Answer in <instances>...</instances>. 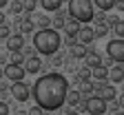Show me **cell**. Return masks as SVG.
<instances>
[{
  "label": "cell",
  "mask_w": 124,
  "mask_h": 115,
  "mask_svg": "<svg viewBox=\"0 0 124 115\" xmlns=\"http://www.w3.org/2000/svg\"><path fill=\"white\" fill-rule=\"evenodd\" d=\"M67 91L69 80L62 73H44L40 80H36L31 95L36 100V106H40L42 111H58L64 104Z\"/></svg>",
  "instance_id": "6da1fadb"
},
{
  "label": "cell",
  "mask_w": 124,
  "mask_h": 115,
  "mask_svg": "<svg viewBox=\"0 0 124 115\" xmlns=\"http://www.w3.org/2000/svg\"><path fill=\"white\" fill-rule=\"evenodd\" d=\"M60 44H62V38L55 29H40L33 36V46L42 55H55Z\"/></svg>",
  "instance_id": "7a4b0ae2"
},
{
  "label": "cell",
  "mask_w": 124,
  "mask_h": 115,
  "mask_svg": "<svg viewBox=\"0 0 124 115\" xmlns=\"http://www.w3.org/2000/svg\"><path fill=\"white\" fill-rule=\"evenodd\" d=\"M69 15L78 22H91L95 18L91 0H69Z\"/></svg>",
  "instance_id": "3957f363"
},
{
  "label": "cell",
  "mask_w": 124,
  "mask_h": 115,
  "mask_svg": "<svg viewBox=\"0 0 124 115\" xmlns=\"http://www.w3.org/2000/svg\"><path fill=\"white\" fill-rule=\"evenodd\" d=\"M106 55L111 58V62H122L124 64V38L108 42L106 44Z\"/></svg>",
  "instance_id": "277c9868"
},
{
  "label": "cell",
  "mask_w": 124,
  "mask_h": 115,
  "mask_svg": "<svg viewBox=\"0 0 124 115\" xmlns=\"http://www.w3.org/2000/svg\"><path fill=\"white\" fill-rule=\"evenodd\" d=\"M84 111H86L89 115H104V113H106V102L102 100L100 95L86 97V100H84Z\"/></svg>",
  "instance_id": "5b68a950"
},
{
  "label": "cell",
  "mask_w": 124,
  "mask_h": 115,
  "mask_svg": "<svg viewBox=\"0 0 124 115\" xmlns=\"http://www.w3.org/2000/svg\"><path fill=\"white\" fill-rule=\"evenodd\" d=\"M2 73H5V77L7 80H11V82H22L24 80V69H22V64H7V67L2 69Z\"/></svg>",
  "instance_id": "8992f818"
},
{
  "label": "cell",
  "mask_w": 124,
  "mask_h": 115,
  "mask_svg": "<svg viewBox=\"0 0 124 115\" xmlns=\"http://www.w3.org/2000/svg\"><path fill=\"white\" fill-rule=\"evenodd\" d=\"M11 95L18 102H27L31 97V91H29V86L24 84V82H13V84H11Z\"/></svg>",
  "instance_id": "52a82bcc"
},
{
  "label": "cell",
  "mask_w": 124,
  "mask_h": 115,
  "mask_svg": "<svg viewBox=\"0 0 124 115\" xmlns=\"http://www.w3.org/2000/svg\"><path fill=\"white\" fill-rule=\"evenodd\" d=\"M95 91H98V95L102 97L104 102H111V100H115V97H117V91H115V86H113V84H102V86H95Z\"/></svg>",
  "instance_id": "ba28073f"
},
{
  "label": "cell",
  "mask_w": 124,
  "mask_h": 115,
  "mask_svg": "<svg viewBox=\"0 0 124 115\" xmlns=\"http://www.w3.org/2000/svg\"><path fill=\"white\" fill-rule=\"evenodd\" d=\"M40 67H42V62H40V58H38V55H29V58H24V62H22L24 73H38V71H40Z\"/></svg>",
  "instance_id": "9c48e42d"
},
{
  "label": "cell",
  "mask_w": 124,
  "mask_h": 115,
  "mask_svg": "<svg viewBox=\"0 0 124 115\" xmlns=\"http://www.w3.org/2000/svg\"><path fill=\"white\" fill-rule=\"evenodd\" d=\"M22 46H24V36L22 33H16V36H9L7 38V49H9L11 53L22 51Z\"/></svg>",
  "instance_id": "30bf717a"
},
{
  "label": "cell",
  "mask_w": 124,
  "mask_h": 115,
  "mask_svg": "<svg viewBox=\"0 0 124 115\" xmlns=\"http://www.w3.org/2000/svg\"><path fill=\"white\" fill-rule=\"evenodd\" d=\"M75 38H78V42L84 44V46L91 44L93 40H95V36H93V29H91V27H80V31H78V36H75Z\"/></svg>",
  "instance_id": "8fae6325"
},
{
  "label": "cell",
  "mask_w": 124,
  "mask_h": 115,
  "mask_svg": "<svg viewBox=\"0 0 124 115\" xmlns=\"http://www.w3.org/2000/svg\"><path fill=\"white\" fill-rule=\"evenodd\" d=\"M62 29H64V33H67L69 38H75V36H78V31H80V22L73 20V18H69V20H64Z\"/></svg>",
  "instance_id": "7c38bea8"
},
{
  "label": "cell",
  "mask_w": 124,
  "mask_h": 115,
  "mask_svg": "<svg viewBox=\"0 0 124 115\" xmlns=\"http://www.w3.org/2000/svg\"><path fill=\"white\" fill-rule=\"evenodd\" d=\"M106 80L115 82V84L124 82V69H122V67H113V69H108V77H106Z\"/></svg>",
  "instance_id": "4fadbf2b"
},
{
  "label": "cell",
  "mask_w": 124,
  "mask_h": 115,
  "mask_svg": "<svg viewBox=\"0 0 124 115\" xmlns=\"http://www.w3.org/2000/svg\"><path fill=\"white\" fill-rule=\"evenodd\" d=\"M91 77H93V80H100V82H104V80L108 77V69L104 67V64H102V67L91 69Z\"/></svg>",
  "instance_id": "5bb4252c"
},
{
  "label": "cell",
  "mask_w": 124,
  "mask_h": 115,
  "mask_svg": "<svg viewBox=\"0 0 124 115\" xmlns=\"http://www.w3.org/2000/svg\"><path fill=\"white\" fill-rule=\"evenodd\" d=\"M91 29H93V36H95V38H104L108 31H111L104 20H102V22H95V27H91Z\"/></svg>",
  "instance_id": "9a60e30c"
},
{
  "label": "cell",
  "mask_w": 124,
  "mask_h": 115,
  "mask_svg": "<svg viewBox=\"0 0 124 115\" xmlns=\"http://www.w3.org/2000/svg\"><path fill=\"white\" fill-rule=\"evenodd\" d=\"M40 7L44 11H58L62 7V0H40Z\"/></svg>",
  "instance_id": "2e32d148"
},
{
  "label": "cell",
  "mask_w": 124,
  "mask_h": 115,
  "mask_svg": "<svg viewBox=\"0 0 124 115\" xmlns=\"http://www.w3.org/2000/svg\"><path fill=\"white\" fill-rule=\"evenodd\" d=\"M93 7H98L100 11H111L113 5H115V0H91Z\"/></svg>",
  "instance_id": "e0dca14e"
},
{
  "label": "cell",
  "mask_w": 124,
  "mask_h": 115,
  "mask_svg": "<svg viewBox=\"0 0 124 115\" xmlns=\"http://www.w3.org/2000/svg\"><path fill=\"white\" fill-rule=\"evenodd\" d=\"M80 95H89V93H93L95 91V84H93L91 80H80Z\"/></svg>",
  "instance_id": "ac0fdd59"
},
{
  "label": "cell",
  "mask_w": 124,
  "mask_h": 115,
  "mask_svg": "<svg viewBox=\"0 0 124 115\" xmlns=\"http://www.w3.org/2000/svg\"><path fill=\"white\" fill-rule=\"evenodd\" d=\"M80 91H67V97H64V104H71V106H75L78 102H80Z\"/></svg>",
  "instance_id": "d6986e66"
},
{
  "label": "cell",
  "mask_w": 124,
  "mask_h": 115,
  "mask_svg": "<svg viewBox=\"0 0 124 115\" xmlns=\"http://www.w3.org/2000/svg\"><path fill=\"white\" fill-rule=\"evenodd\" d=\"M71 51H73L75 58H86V46H84V44H75V46H71Z\"/></svg>",
  "instance_id": "ffe728a7"
},
{
  "label": "cell",
  "mask_w": 124,
  "mask_h": 115,
  "mask_svg": "<svg viewBox=\"0 0 124 115\" xmlns=\"http://www.w3.org/2000/svg\"><path fill=\"white\" fill-rule=\"evenodd\" d=\"M36 7H38V0H22V9H24L27 13L36 11Z\"/></svg>",
  "instance_id": "44dd1931"
},
{
  "label": "cell",
  "mask_w": 124,
  "mask_h": 115,
  "mask_svg": "<svg viewBox=\"0 0 124 115\" xmlns=\"http://www.w3.org/2000/svg\"><path fill=\"white\" fill-rule=\"evenodd\" d=\"M13 15H18V13H22L24 9H22V0H13V2H11V9H9Z\"/></svg>",
  "instance_id": "7402d4cb"
},
{
  "label": "cell",
  "mask_w": 124,
  "mask_h": 115,
  "mask_svg": "<svg viewBox=\"0 0 124 115\" xmlns=\"http://www.w3.org/2000/svg\"><path fill=\"white\" fill-rule=\"evenodd\" d=\"M22 62H24V55H22L20 51L11 53V60H9V64H22Z\"/></svg>",
  "instance_id": "603a6c76"
},
{
  "label": "cell",
  "mask_w": 124,
  "mask_h": 115,
  "mask_svg": "<svg viewBox=\"0 0 124 115\" xmlns=\"http://www.w3.org/2000/svg\"><path fill=\"white\" fill-rule=\"evenodd\" d=\"M113 31H115V36L124 38V20H117V22L113 24Z\"/></svg>",
  "instance_id": "cb8c5ba5"
},
{
  "label": "cell",
  "mask_w": 124,
  "mask_h": 115,
  "mask_svg": "<svg viewBox=\"0 0 124 115\" xmlns=\"http://www.w3.org/2000/svg\"><path fill=\"white\" fill-rule=\"evenodd\" d=\"M33 22H31V20H24L22 24H20V31H22V33H31V31H33Z\"/></svg>",
  "instance_id": "d4e9b609"
},
{
  "label": "cell",
  "mask_w": 124,
  "mask_h": 115,
  "mask_svg": "<svg viewBox=\"0 0 124 115\" xmlns=\"http://www.w3.org/2000/svg\"><path fill=\"white\" fill-rule=\"evenodd\" d=\"M78 80H91V69L82 67L80 71H78Z\"/></svg>",
  "instance_id": "484cf974"
},
{
  "label": "cell",
  "mask_w": 124,
  "mask_h": 115,
  "mask_svg": "<svg viewBox=\"0 0 124 115\" xmlns=\"http://www.w3.org/2000/svg\"><path fill=\"white\" fill-rule=\"evenodd\" d=\"M27 115H44V111H42L40 106H31V108L27 111Z\"/></svg>",
  "instance_id": "4316f807"
},
{
  "label": "cell",
  "mask_w": 124,
  "mask_h": 115,
  "mask_svg": "<svg viewBox=\"0 0 124 115\" xmlns=\"http://www.w3.org/2000/svg\"><path fill=\"white\" fill-rule=\"evenodd\" d=\"M38 24H40L42 29H49V24H51V20H49V18H44V15H42V18H38Z\"/></svg>",
  "instance_id": "83f0119b"
},
{
  "label": "cell",
  "mask_w": 124,
  "mask_h": 115,
  "mask_svg": "<svg viewBox=\"0 0 124 115\" xmlns=\"http://www.w3.org/2000/svg\"><path fill=\"white\" fill-rule=\"evenodd\" d=\"M9 36H11V33H9V27H0V38H5V40H7Z\"/></svg>",
  "instance_id": "f1b7e54d"
},
{
  "label": "cell",
  "mask_w": 124,
  "mask_h": 115,
  "mask_svg": "<svg viewBox=\"0 0 124 115\" xmlns=\"http://www.w3.org/2000/svg\"><path fill=\"white\" fill-rule=\"evenodd\" d=\"M104 22H106V24H108V29H113V24H115V22H117V18H115V15H111V18H106V20H104Z\"/></svg>",
  "instance_id": "f546056e"
},
{
  "label": "cell",
  "mask_w": 124,
  "mask_h": 115,
  "mask_svg": "<svg viewBox=\"0 0 124 115\" xmlns=\"http://www.w3.org/2000/svg\"><path fill=\"white\" fill-rule=\"evenodd\" d=\"M0 115H9V106L5 102H0Z\"/></svg>",
  "instance_id": "4dcf8cb0"
},
{
  "label": "cell",
  "mask_w": 124,
  "mask_h": 115,
  "mask_svg": "<svg viewBox=\"0 0 124 115\" xmlns=\"http://www.w3.org/2000/svg\"><path fill=\"white\" fill-rule=\"evenodd\" d=\"M53 24H55V27H62V24H64V18H62V15L58 13V15H55V22H53Z\"/></svg>",
  "instance_id": "1f68e13d"
},
{
  "label": "cell",
  "mask_w": 124,
  "mask_h": 115,
  "mask_svg": "<svg viewBox=\"0 0 124 115\" xmlns=\"http://www.w3.org/2000/svg\"><path fill=\"white\" fill-rule=\"evenodd\" d=\"M117 102H120V106L124 108V93H122V95H117Z\"/></svg>",
  "instance_id": "d6a6232c"
},
{
  "label": "cell",
  "mask_w": 124,
  "mask_h": 115,
  "mask_svg": "<svg viewBox=\"0 0 124 115\" xmlns=\"http://www.w3.org/2000/svg\"><path fill=\"white\" fill-rule=\"evenodd\" d=\"M67 115H80V113H78L75 108H69V111H67Z\"/></svg>",
  "instance_id": "836d02e7"
},
{
  "label": "cell",
  "mask_w": 124,
  "mask_h": 115,
  "mask_svg": "<svg viewBox=\"0 0 124 115\" xmlns=\"http://www.w3.org/2000/svg\"><path fill=\"white\" fill-rule=\"evenodd\" d=\"M0 24H5V13L0 11Z\"/></svg>",
  "instance_id": "e575fe53"
},
{
  "label": "cell",
  "mask_w": 124,
  "mask_h": 115,
  "mask_svg": "<svg viewBox=\"0 0 124 115\" xmlns=\"http://www.w3.org/2000/svg\"><path fill=\"white\" fill-rule=\"evenodd\" d=\"M5 5H9V0H0V7H5Z\"/></svg>",
  "instance_id": "d590c367"
},
{
  "label": "cell",
  "mask_w": 124,
  "mask_h": 115,
  "mask_svg": "<svg viewBox=\"0 0 124 115\" xmlns=\"http://www.w3.org/2000/svg\"><path fill=\"white\" fill-rule=\"evenodd\" d=\"M115 115H124V111H115Z\"/></svg>",
  "instance_id": "8d00e7d4"
},
{
  "label": "cell",
  "mask_w": 124,
  "mask_h": 115,
  "mask_svg": "<svg viewBox=\"0 0 124 115\" xmlns=\"http://www.w3.org/2000/svg\"><path fill=\"white\" fill-rule=\"evenodd\" d=\"M2 75H5V73H2V69H0V77H2Z\"/></svg>",
  "instance_id": "74e56055"
}]
</instances>
